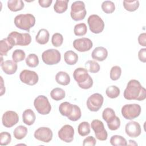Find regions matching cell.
Returning <instances> with one entry per match:
<instances>
[{"mask_svg": "<svg viewBox=\"0 0 146 146\" xmlns=\"http://www.w3.org/2000/svg\"><path fill=\"white\" fill-rule=\"evenodd\" d=\"M1 68L5 74L13 75L17 71L18 65L17 63L13 60H7L1 63Z\"/></svg>", "mask_w": 146, "mask_h": 146, "instance_id": "ffe728a7", "label": "cell"}, {"mask_svg": "<svg viewBox=\"0 0 146 146\" xmlns=\"http://www.w3.org/2000/svg\"><path fill=\"white\" fill-rule=\"evenodd\" d=\"M87 32V27L84 23L76 24L74 26V33L76 36H83Z\"/></svg>", "mask_w": 146, "mask_h": 146, "instance_id": "8d00e7d4", "label": "cell"}, {"mask_svg": "<svg viewBox=\"0 0 146 146\" xmlns=\"http://www.w3.org/2000/svg\"><path fill=\"white\" fill-rule=\"evenodd\" d=\"M64 59L65 62L68 65H74L78 60V56L74 51H67L64 54Z\"/></svg>", "mask_w": 146, "mask_h": 146, "instance_id": "484cf974", "label": "cell"}, {"mask_svg": "<svg viewBox=\"0 0 146 146\" xmlns=\"http://www.w3.org/2000/svg\"><path fill=\"white\" fill-rule=\"evenodd\" d=\"M103 102L104 98L102 95L99 93H95L87 99V107L90 111L97 112L102 107Z\"/></svg>", "mask_w": 146, "mask_h": 146, "instance_id": "30bf717a", "label": "cell"}, {"mask_svg": "<svg viewBox=\"0 0 146 146\" xmlns=\"http://www.w3.org/2000/svg\"><path fill=\"white\" fill-rule=\"evenodd\" d=\"M78 133L81 136H86L90 133V125L87 121L80 123L78 127Z\"/></svg>", "mask_w": 146, "mask_h": 146, "instance_id": "d6a6232c", "label": "cell"}, {"mask_svg": "<svg viewBox=\"0 0 146 146\" xmlns=\"http://www.w3.org/2000/svg\"><path fill=\"white\" fill-rule=\"evenodd\" d=\"M0 78H1V94H0V95L2 96L5 93V86H4L3 80L2 77L1 76Z\"/></svg>", "mask_w": 146, "mask_h": 146, "instance_id": "681fc988", "label": "cell"}, {"mask_svg": "<svg viewBox=\"0 0 146 146\" xmlns=\"http://www.w3.org/2000/svg\"><path fill=\"white\" fill-rule=\"evenodd\" d=\"M87 23L90 31L94 34H99L104 30V22L96 14H92L89 16L87 19Z\"/></svg>", "mask_w": 146, "mask_h": 146, "instance_id": "ba28073f", "label": "cell"}, {"mask_svg": "<svg viewBox=\"0 0 146 146\" xmlns=\"http://www.w3.org/2000/svg\"><path fill=\"white\" fill-rule=\"evenodd\" d=\"M129 145H137V144L134 141V140H129Z\"/></svg>", "mask_w": 146, "mask_h": 146, "instance_id": "f907efd6", "label": "cell"}, {"mask_svg": "<svg viewBox=\"0 0 146 146\" xmlns=\"http://www.w3.org/2000/svg\"><path fill=\"white\" fill-rule=\"evenodd\" d=\"M138 58L140 61L143 63L146 62V48H141L138 52Z\"/></svg>", "mask_w": 146, "mask_h": 146, "instance_id": "bcb514c9", "label": "cell"}, {"mask_svg": "<svg viewBox=\"0 0 146 146\" xmlns=\"http://www.w3.org/2000/svg\"><path fill=\"white\" fill-rule=\"evenodd\" d=\"M19 121V116L17 112L13 111H7L2 117V122L3 126L10 128L17 124Z\"/></svg>", "mask_w": 146, "mask_h": 146, "instance_id": "9a60e30c", "label": "cell"}, {"mask_svg": "<svg viewBox=\"0 0 146 146\" xmlns=\"http://www.w3.org/2000/svg\"><path fill=\"white\" fill-rule=\"evenodd\" d=\"M86 13L85 4L83 1H77L72 3L70 15L73 20L78 21L84 19Z\"/></svg>", "mask_w": 146, "mask_h": 146, "instance_id": "277c9868", "label": "cell"}, {"mask_svg": "<svg viewBox=\"0 0 146 146\" xmlns=\"http://www.w3.org/2000/svg\"><path fill=\"white\" fill-rule=\"evenodd\" d=\"M110 78L112 80H118L121 75V68L118 66H113L110 70Z\"/></svg>", "mask_w": 146, "mask_h": 146, "instance_id": "60d3db41", "label": "cell"}, {"mask_svg": "<svg viewBox=\"0 0 146 146\" xmlns=\"http://www.w3.org/2000/svg\"><path fill=\"white\" fill-rule=\"evenodd\" d=\"M141 107L138 104H129L121 108L122 116L127 120H133L137 117L141 113Z\"/></svg>", "mask_w": 146, "mask_h": 146, "instance_id": "8992f818", "label": "cell"}, {"mask_svg": "<svg viewBox=\"0 0 146 146\" xmlns=\"http://www.w3.org/2000/svg\"><path fill=\"white\" fill-rule=\"evenodd\" d=\"M120 93V89L116 86H109L106 90V94L107 96L111 99L116 98L119 96Z\"/></svg>", "mask_w": 146, "mask_h": 146, "instance_id": "e575fe53", "label": "cell"}, {"mask_svg": "<svg viewBox=\"0 0 146 146\" xmlns=\"http://www.w3.org/2000/svg\"><path fill=\"white\" fill-rule=\"evenodd\" d=\"M72 110L73 104H71L67 102L62 103L59 106V112L62 116H64L68 117V116H70L72 112Z\"/></svg>", "mask_w": 146, "mask_h": 146, "instance_id": "d4e9b609", "label": "cell"}, {"mask_svg": "<svg viewBox=\"0 0 146 146\" xmlns=\"http://www.w3.org/2000/svg\"><path fill=\"white\" fill-rule=\"evenodd\" d=\"M63 42V37L60 33H56L54 34L51 38V42L54 46L58 47L60 46Z\"/></svg>", "mask_w": 146, "mask_h": 146, "instance_id": "b9f144b4", "label": "cell"}, {"mask_svg": "<svg viewBox=\"0 0 146 146\" xmlns=\"http://www.w3.org/2000/svg\"><path fill=\"white\" fill-rule=\"evenodd\" d=\"M116 115L114 110L111 108H105L102 112V117L105 120L107 124L112 121L116 117Z\"/></svg>", "mask_w": 146, "mask_h": 146, "instance_id": "83f0119b", "label": "cell"}, {"mask_svg": "<svg viewBox=\"0 0 146 146\" xmlns=\"http://www.w3.org/2000/svg\"><path fill=\"white\" fill-rule=\"evenodd\" d=\"M15 44L13 40L9 37H7L0 41V54L1 56H6L9 50H10Z\"/></svg>", "mask_w": 146, "mask_h": 146, "instance_id": "d6986e66", "label": "cell"}, {"mask_svg": "<svg viewBox=\"0 0 146 146\" xmlns=\"http://www.w3.org/2000/svg\"><path fill=\"white\" fill-rule=\"evenodd\" d=\"M25 6L22 0H9L7 1V7L11 11L16 12L22 10Z\"/></svg>", "mask_w": 146, "mask_h": 146, "instance_id": "cb8c5ba5", "label": "cell"}, {"mask_svg": "<svg viewBox=\"0 0 146 146\" xmlns=\"http://www.w3.org/2000/svg\"><path fill=\"white\" fill-rule=\"evenodd\" d=\"M26 54L25 51L21 49H17L14 50L12 54L13 60L16 63L22 61L25 59Z\"/></svg>", "mask_w": 146, "mask_h": 146, "instance_id": "ab89813d", "label": "cell"}, {"mask_svg": "<svg viewBox=\"0 0 146 146\" xmlns=\"http://www.w3.org/2000/svg\"><path fill=\"white\" fill-rule=\"evenodd\" d=\"M124 9L128 11L133 12L136 11L139 7V1H127L124 0L123 2Z\"/></svg>", "mask_w": 146, "mask_h": 146, "instance_id": "4dcf8cb0", "label": "cell"}, {"mask_svg": "<svg viewBox=\"0 0 146 146\" xmlns=\"http://www.w3.org/2000/svg\"><path fill=\"white\" fill-rule=\"evenodd\" d=\"M91 126L95 132V137L100 141H105L108 137L107 132L106 130L103 122L98 119L93 120Z\"/></svg>", "mask_w": 146, "mask_h": 146, "instance_id": "8fae6325", "label": "cell"}, {"mask_svg": "<svg viewBox=\"0 0 146 146\" xmlns=\"http://www.w3.org/2000/svg\"><path fill=\"white\" fill-rule=\"evenodd\" d=\"M55 80L60 85L67 86L70 83V77L66 72L59 71L55 75Z\"/></svg>", "mask_w": 146, "mask_h": 146, "instance_id": "603a6c76", "label": "cell"}, {"mask_svg": "<svg viewBox=\"0 0 146 146\" xmlns=\"http://www.w3.org/2000/svg\"><path fill=\"white\" fill-rule=\"evenodd\" d=\"M73 77L79 87L82 89H89L93 85V79L88 74V70L85 68H76L74 71Z\"/></svg>", "mask_w": 146, "mask_h": 146, "instance_id": "7a4b0ae2", "label": "cell"}, {"mask_svg": "<svg viewBox=\"0 0 146 146\" xmlns=\"http://www.w3.org/2000/svg\"><path fill=\"white\" fill-rule=\"evenodd\" d=\"M125 131L129 137L135 138L141 134V128L139 123L135 121H131L126 124Z\"/></svg>", "mask_w": 146, "mask_h": 146, "instance_id": "e0dca14e", "label": "cell"}, {"mask_svg": "<svg viewBox=\"0 0 146 146\" xmlns=\"http://www.w3.org/2000/svg\"><path fill=\"white\" fill-rule=\"evenodd\" d=\"M85 68L91 73H96L99 71L100 67L98 62L95 60H88L85 63Z\"/></svg>", "mask_w": 146, "mask_h": 146, "instance_id": "836d02e7", "label": "cell"}, {"mask_svg": "<svg viewBox=\"0 0 146 146\" xmlns=\"http://www.w3.org/2000/svg\"><path fill=\"white\" fill-rule=\"evenodd\" d=\"M27 128L25 126L19 125L14 129L13 135L15 139L18 140H21L27 135Z\"/></svg>", "mask_w": 146, "mask_h": 146, "instance_id": "f546056e", "label": "cell"}, {"mask_svg": "<svg viewBox=\"0 0 146 146\" xmlns=\"http://www.w3.org/2000/svg\"><path fill=\"white\" fill-rule=\"evenodd\" d=\"M36 119V116L34 111L31 109L25 110L22 114V120L23 123L27 125H33Z\"/></svg>", "mask_w": 146, "mask_h": 146, "instance_id": "44dd1931", "label": "cell"}, {"mask_svg": "<svg viewBox=\"0 0 146 146\" xmlns=\"http://www.w3.org/2000/svg\"><path fill=\"white\" fill-rule=\"evenodd\" d=\"M68 0H56L54 5V10L57 13H63L68 8Z\"/></svg>", "mask_w": 146, "mask_h": 146, "instance_id": "4316f807", "label": "cell"}, {"mask_svg": "<svg viewBox=\"0 0 146 146\" xmlns=\"http://www.w3.org/2000/svg\"><path fill=\"white\" fill-rule=\"evenodd\" d=\"M14 22L17 28L29 31L35 24V18L31 14H21L15 17Z\"/></svg>", "mask_w": 146, "mask_h": 146, "instance_id": "3957f363", "label": "cell"}, {"mask_svg": "<svg viewBox=\"0 0 146 146\" xmlns=\"http://www.w3.org/2000/svg\"><path fill=\"white\" fill-rule=\"evenodd\" d=\"M42 59L43 62L47 65L56 64L60 61L61 54L58 50L50 48L43 52Z\"/></svg>", "mask_w": 146, "mask_h": 146, "instance_id": "52a82bcc", "label": "cell"}, {"mask_svg": "<svg viewBox=\"0 0 146 146\" xmlns=\"http://www.w3.org/2000/svg\"><path fill=\"white\" fill-rule=\"evenodd\" d=\"M52 2V0H39L38 1V3L39 5L42 7H44V8H47L50 7Z\"/></svg>", "mask_w": 146, "mask_h": 146, "instance_id": "c3c4849f", "label": "cell"}, {"mask_svg": "<svg viewBox=\"0 0 146 146\" xmlns=\"http://www.w3.org/2000/svg\"><path fill=\"white\" fill-rule=\"evenodd\" d=\"M21 81L27 85L34 86L36 84L39 80L38 75L34 71L23 70L19 74Z\"/></svg>", "mask_w": 146, "mask_h": 146, "instance_id": "7c38bea8", "label": "cell"}, {"mask_svg": "<svg viewBox=\"0 0 146 146\" xmlns=\"http://www.w3.org/2000/svg\"><path fill=\"white\" fill-rule=\"evenodd\" d=\"M73 46L79 52H86L89 51L93 46L91 40L87 38H82L75 39L73 42Z\"/></svg>", "mask_w": 146, "mask_h": 146, "instance_id": "2e32d148", "label": "cell"}, {"mask_svg": "<svg viewBox=\"0 0 146 146\" xmlns=\"http://www.w3.org/2000/svg\"><path fill=\"white\" fill-rule=\"evenodd\" d=\"M110 143L113 146H124L127 145L126 139L120 135H113L110 139Z\"/></svg>", "mask_w": 146, "mask_h": 146, "instance_id": "1f68e13d", "label": "cell"}, {"mask_svg": "<svg viewBox=\"0 0 146 146\" xmlns=\"http://www.w3.org/2000/svg\"><path fill=\"white\" fill-rule=\"evenodd\" d=\"M51 98L56 101L61 100L65 98L66 93L64 90L61 88L56 87L52 89L50 92Z\"/></svg>", "mask_w": 146, "mask_h": 146, "instance_id": "f1b7e54d", "label": "cell"}, {"mask_svg": "<svg viewBox=\"0 0 146 146\" xmlns=\"http://www.w3.org/2000/svg\"><path fill=\"white\" fill-rule=\"evenodd\" d=\"M107 50L105 47L102 46L95 48L91 54V56L92 59L99 62H102L104 60L107 58Z\"/></svg>", "mask_w": 146, "mask_h": 146, "instance_id": "ac0fdd59", "label": "cell"}, {"mask_svg": "<svg viewBox=\"0 0 146 146\" xmlns=\"http://www.w3.org/2000/svg\"><path fill=\"white\" fill-rule=\"evenodd\" d=\"M138 42L139 44L142 46H146V34L145 33H141L138 36Z\"/></svg>", "mask_w": 146, "mask_h": 146, "instance_id": "7dc6e473", "label": "cell"}, {"mask_svg": "<svg viewBox=\"0 0 146 146\" xmlns=\"http://www.w3.org/2000/svg\"><path fill=\"white\" fill-rule=\"evenodd\" d=\"M82 116V112L79 106L75 104H73V110L71 114L67 117V118L72 121H76L78 120Z\"/></svg>", "mask_w": 146, "mask_h": 146, "instance_id": "74e56055", "label": "cell"}, {"mask_svg": "<svg viewBox=\"0 0 146 146\" xmlns=\"http://www.w3.org/2000/svg\"><path fill=\"white\" fill-rule=\"evenodd\" d=\"M102 10L107 14L112 13L115 10V6L113 2L111 1H105L102 4Z\"/></svg>", "mask_w": 146, "mask_h": 146, "instance_id": "f35d334b", "label": "cell"}, {"mask_svg": "<svg viewBox=\"0 0 146 146\" xmlns=\"http://www.w3.org/2000/svg\"><path fill=\"white\" fill-rule=\"evenodd\" d=\"M50 38V34L47 30L45 29H40L36 36H35V40L37 43H38L40 44H46Z\"/></svg>", "mask_w": 146, "mask_h": 146, "instance_id": "7402d4cb", "label": "cell"}, {"mask_svg": "<svg viewBox=\"0 0 146 146\" xmlns=\"http://www.w3.org/2000/svg\"><path fill=\"white\" fill-rule=\"evenodd\" d=\"M34 106L37 112L41 115H47L51 110L48 99L44 95L38 96L34 101Z\"/></svg>", "mask_w": 146, "mask_h": 146, "instance_id": "5b68a950", "label": "cell"}, {"mask_svg": "<svg viewBox=\"0 0 146 146\" xmlns=\"http://www.w3.org/2000/svg\"><path fill=\"white\" fill-rule=\"evenodd\" d=\"M14 42L15 46H25L31 42V36L29 33H20L17 31H12L7 36Z\"/></svg>", "mask_w": 146, "mask_h": 146, "instance_id": "9c48e42d", "label": "cell"}, {"mask_svg": "<svg viewBox=\"0 0 146 146\" xmlns=\"http://www.w3.org/2000/svg\"><path fill=\"white\" fill-rule=\"evenodd\" d=\"M123 96L127 100L143 101L146 98V90L139 81L132 79L128 82Z\"/></svg>", "mask_w": 146, "mask_h": 146, "instance_id": "6da1fadb", "label": "cell"}, {"mask_svg": "<svg viewBox=\"0 0 146 146\" xmlns=\"http://www.w3.org/2000/svg\"><path fill=\"white\" fill-rule=\"evenodd\" d=\"M11 136L10 133L7 132H2L0 133V145H7L10 143Z\"/></svg>", "mask_w": 146, "mask_h": 146, "instance_id": "7bdbcfd3", "label": "cell"}, {"mask_svg": "<svg viewBox=\"0 0 146 146\" xmlns=\"http://www.w3.org/2000/svg\"><path fill=\"white\" fill-rule=\"evenodd\" d=\"M59 138L66 143H71L74 139V129L68 124L64 125L58 131Z\"/></svg>", "mask_w": 146, "mask_h": 146, "instance_id": "5bb4252c", "label": "cell"}, {"mask_svg": "<svg viewBox=\"0 0 146 146\" xmlns=\"http://www.w3.org/2000/svg\"><path fill=\"white\" fill-rule=\"evenodd\" d=\"M107 126L108 128L111 131H116L118 129L120 126V119L117 116H116L115 120L109 124H107Z\"/></svg>", "mask_w": 146, "mask_h": 146, "instance_id": "ee69618b", "label": "cell"}, {"mask_svg": "<svg viewBox=\"0 0 146 146\" xmlns=\"http://www.w3.org/2000/svg\"><path fill=\"white\" fill-rule=\"evenodd\" d=\"M25 60L26 64L30 67H36L39 64L38 56L35 54H29Z\"/></svg>", "mask_w": 146, "mask_h": 146, "instance_id": "d590c367", "label": "cell"}, {"mask_svg": "<svg viewBox=\"0 0 146 146\" xmlns=\"http://www.w3.org/2000/svg\"><path fill=\"white\" fill-rule=\"evenodd\" d=\"M52 132L48 127L38 128L34 132L35 138L43 143H49L52 139Z\"/></svg>", "mask_w": 146, "mask_h": 146, "instance_id": "4fadbf2b", "label": "cell"}, {"mask_svg": "<svg viewBox=\"0 0 146 146\" xmlns=\"http://www.w3.org/2000/svg\"><path fill=\"white\" fill-rule=\"evenodd\" d=\"M96 143V140L94 137L92 136H89L85 138L83 142V146H94Z\"/></svg>", "mask_w": 146, "mask_h": 146, "instance_id": "f6af8a7d", "label": "cell"}]
</instances>
